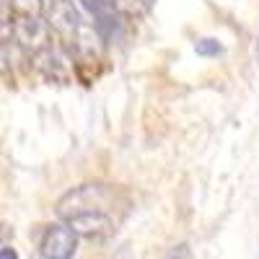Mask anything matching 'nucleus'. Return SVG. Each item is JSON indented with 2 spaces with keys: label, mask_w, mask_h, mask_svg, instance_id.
<instances>
[{
  "label": "nucleus",
  "mask_w": 259,
  "mask_h": 259,
  "mask_svg": "<svg viewBox=\"0 0 259 259\" xmlns=\"http://www.w3.org/2000/svg\"><path fill=\"white\" fill-rule=\"evenodd\" d=\"M41 0H8V8L18 16V18H26V16H39L41 13Z\"/></svg>",
  "instance_id": "obj_5"
},
{
  "label": "nucleus",
  "mask_w": 259,
  "mask_h": 259,
  "mask_svg": "<svg viewBox=\"0 0 259 259\" xmlns=\"http://www.w3.org/2000/svg\"><path fill=\"white\" fill-rule=\"evenodd\" d=\"M47 26L55 29L60 39H65L68 45H73L75 36L80 34V29H83L85 24H83L80 11L73 6V0H55L52 8H50Z\"/></svg>",
  "instance_id": "obj_4"
},
{
  "label": "nucleus",
  "mask_w": 259,
  "mask_h": 259,
  "mask_svg": "<svg viewBox=\"0 0 259 259\" xmlns=\"http://www.w3.org/2000/svg\"><path fill=\"white\" fill-rule=\"evenodd\" d=\"M83 3L91 8V13H94V16H96V13H101V11L114 8V0H83Z\"/></svg>",
  "instance_id": "obj_9"
},
{
  "label": "nucleus",
  "mask_w": 259,
  "mask_h": 259,
  "mask_svg": "<svg viewBox=\"0 0 259 259\" xmlns=\"http://www.w3.org/2000/svg\"><path fill=\"white\" fill-rule=\"evenodd\" d=\"M50 26L47 21H41L39 16H26V18H18L13 24V36L18 41V47H24L31 55H39L50 50Z\"/></svg>",
  "instance_id": "obj_3"
},
{
  "label": "nucleus",
  "mask_w": 259,
  "mask_h": 259,
  "mask_svg": "<svg viewBox=\"0 0 259 259\" xmlns=\"http://www.w3.org/2000/svg\"><path fill=\"white\" fill-rule=\"evenodd\" d=\"M194 52L200 57H218L223 52V45L218 39H200L197 45H194Z\"/></svg>",
  "instance_id": "obj_6"
},
{
  "label": "nucleus",
  "mask_w": 259,
  "mask_h": 259,
  "mask_svg": "<svg viewBox=\"0 0 259 259\" xmlns=\"http://www.w3.org/2000/svg\"><path fill=\"white\" fill-rule=\"evenodd\" d=\"M130 200L119 187L112 184H80L57 202L60 221L83 239H106L114 233Z\"/></svg>",
  "instance_id": "obj_1"
},
{
  "label": "nucleus",
  "mask_w": 259,
  "mask_h": 259,
  "mask_svg": "<svg viewBox=\"0 0 259 259\" xmlns=\"http://www.w3.org/2000/svg\"><path fill=\"white\" fill-rule=\"evenodd\" d=\"M256 50H259V47H256Z\"/></svg>",
  "instance_id": "obj_12"
},
{
  "label": "nucleus",
  "mask_w": 259,
  "mask_h": 259,
  "mask_svg": "<svg viewBox=\"0 0 259 259\" xmlns=\"http://www.w3.org/2000/svg\"><path fill=\"white\" fill-rule=\"evenodd\" d=\"M75 249H78V236L65 223H52L41 233L39 241L41 259H73Z\"/></svg>",
  "instance_id": "obj_2"
},
{
  "label": "nucleus",
  "mask_w": 259,
  "mask_h": 259,
  "mask_svg": "<svg viewBox=\"0 0 259 259\" xmlns=\"http://www.w3.org/2000/svg\"><path fill=\"white\" fill-rule=\"evenodd\" d=\"M6 236H8V231L3 228V231H0V239H6Z\"/></svg>",
  "instance_id": "obj_11"
},
{
  "label": "nucleus",
  "mask_w": 259,
  "mask_h": 259,
  "mask_svg": "<svg viewBox=\"0 0 259 259\" xmlns=\"http://www.w3.org/2000/svg\"><path fill=\"white\" fill-rule=\"evenodd\" d=\"M166 259H194V256H192L189 244H177V246H171V249H168Z\"/></svg>",
  "instance_id": "obj_8"
},
{
  "label": "nucleus",
  "mask_w": 259,
  "mask_h": 259,
  "mask_svg": "<svg viewBox=\"0 0 259 259\" xmlns=\"http://www.w3.org/2000/svg\"><path fill=\"white\" fill-rule=\"evenodd\" d=\"M0 259H18V251L13 246H3L0 249Z\"/></svg>",
  "instance_id": "obj_10"
},
{
  "label": "nucleus",
  "mask_w": 259,
  "mask_h": 259,
  "mask_svg": "<svg viewBox=\"0 0 259 259\" xmlns=\"http://www.w3.org/2000/svg\"><path fill=\"white\" fill-rule=\"evenodd\" d=\"M114 8L124 13H143L150 8V0H114Z\"/></svg>",
  "instance_id": "obj_7"
}]
</instances>
